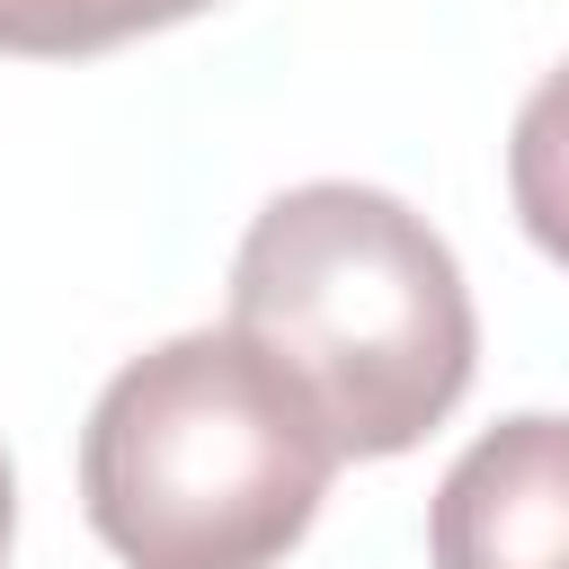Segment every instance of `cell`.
<instances>
[{
	"mask_svg": "<svg viewBox=\"0 0 569 569\" xmlns=\"http://www.w3.org/2000/svg\"><path fill=\"white\" fill-rule=\"evenodd\" d=\"M231 329L311 400L338 462L409 453L471 382L480 320L453 249L382 187H284L231 258Z\"/></svg>",
	"mask_w": 569,
	"mask_h": 569,
	"instance_id": "1",
	"label": "cell"
},
{
	"mask_svg": "<svg viewBox=\"0 0 569 569\" xmlns=\"http://www.w3.org/2000/svg\"><path fill=\"white\" fill-rule=\"evenodd\" d=\"M329 471V427L240 329L160 338L80 427V507L124 569H276Z\"/></svg>",
	"mask_w": 569,
	"mask_h": 569,
	"instance_id": "2",
	"label": "cell"
},
{
	"mask_svg": "<svg viewBox=\"0 0 569 569\" xmlns=\"http://www.w3.org/2000/svg\"><path fill=\"white\" fill-rule=\"evenodd\" d=\"M436 569H569V418H498L427 507Z\"/></svg>",
	"mask_w": 569,
	"mask_h": 569,
	"instance_id": "3",
	"label": "cell"
},
{
	"mask_svg": "<svg viewBox=\"0 0 569 569\" xmlns=\"http://www.w3.org/2000/svg\"><path fill=\"white\" fill-rule=\"evenodd\" d=\"M9 533H18V471H9V453H0V560H9Z\"/></svg>",
	"mask_w": 569,
	"mask_h": 569,
	"instance_id": "6",
	"label": "cell"
},
{
	"mask_svg": "<svg viewBox=\"0 0 569 569\" xmlns=\"http://www.w3.org/2000/svg\"><path fill=\"white\" fill-rule=\"evenodd\" d=\"M507 196H516V222L533 231V249L569 267V62L542 71L533 98L516 107V133H507Z\"/></svg>",
	"mask_w": 569,
	"mask_h": 569,
	"instance_id": "4",
	"label": "cell"
},
{
	"mask_svg": "<svg viewBox=\"0 0 569 569\" xmlns=\"http://www.w3.org/2000/svg\"><path fill=\"white\" fill-rule=\"evenodd\" d=\"M204 9H222V0H0V53L71 62V53H107L151 27L204 18Z\"/></svg>",
	"mask_w": 569,
	"mask_h": 569,
	"instance_id": "5",
	"label": "cell"
}]
</instances>
